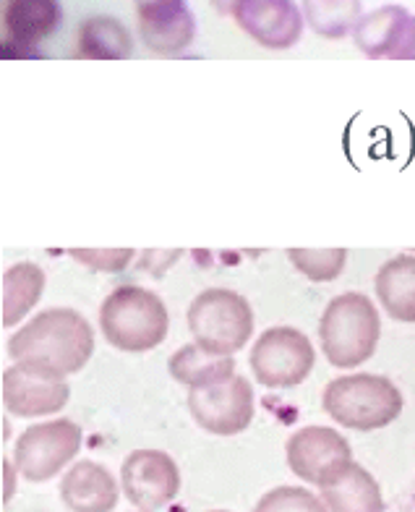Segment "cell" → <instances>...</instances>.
<instances>
[{"label":"cell","instance_id":"cell-1","mask_svg":"<svg viewBox=\"0 0 415 512\" xmlns=\"http://www.w3.org/2000/svg\"><path fill=\"white\" fill-rule=\"evenodd\" d=\"M8 356L40 364L63 377L79 374L94 353V330L74 309H47L8 340Z\"/></svg>","mask_w":415,"mask_h":512},{"label":"cell","instance_id":"cell-2","mask_svg":"<svg viewBox=\"0 0 415 512\" xmlns=\"http://www.w3.org/2000/svg\"><path fill=\"white\" fill-rule=\"evenodd\" d=\"M102 337L126 353L152 351L168 337L170 314L162 298L141 285L115 288L100 309Z\"/></svg>","mask_w":415,"mask_h":512},{"label":"cell","instance_id":"cell-3","mask_svg":"<svg viewBox=\"0 0 415 512\" xmlns=\"http://www.w3.org/2000/svg\"><path fill=\"white\" fill-rule=\"evenodd\" d=\"M382 337L379 311L363 293L332 298L319 322V340L327 361L337 369H353L374 356Z\"/></svg>","mask_w":415,"mask_h":512},{"label":"cell","instance_id":"cell-4","mask_svg":"<svg viewBox=\"0 0 415 512\" xmlns=\"http://www.w3.org/2000/svg\"><path fill=\"white\" fill-rule=\"evenodd\" d=\"M402 392L392 379L376 374L337 377L324 387V411L332 421L355 432L384 429L402 413Z\"/></svg>","mask_w":415,"mask_h":512},{"label":"cell","instance_id":"cell-5","mask_svg":"<svg viewBox=\"0 0 415 512\" xmlns=\"http://www.w3.org/2000/svg\"><path fill=\"white\" fill-rule=\"evenodd\" d=\"M188 330L194 343L222 356H233L254 335V311L241 293L209 288L188 306Z\"/></svg>","mask_w":415,"mask_h":512},{"label":"cell","instance_id":"cell-6","mask_svg":"<svg viewBox=\"0 0 415 512\" xmlns=\"http://www.w3.org/2000/svg\"><path fill=\"white\" fill-rule=\"evenodd\" d=\"M81 439L84 434L71 418L34 424L16 439L14 465L27 481L45 484V481L55 479L79 455Z\"/></svg>","mask_w":415,"mask_h":512},{"label":"cell","instance_id":"cell-7","mask_svg":"<svg viewBox=\"0 0 415 512\" xmlns=\"http://www.w3.org/2000/svg\"><path fill=\"white\" fill-rule=\"evenodd\" d=\"M316 364L311 340L295 327H269L254 343L251 371L269 390H288L308 379Z\"/></svg>","mask_w":415,"mask_h":512},{"label":"cell","instance_id":"cell-8","mask_svg":"<svg viewBox=\"0 0 415 512\" xmlns=\"http://www.w3.org/2000/svg\"><path fill=\"white\" fill-rule=\"evenodd\" d=\"M290 471L308 484L324 486L335 484L342 473L353 465L350 442L329 426H306L288 439L285 447Z\"/></svg>","mask_w":415,"mask_h":512},{"label":"cell","instance_id":"cell-9","mask_svg":"<svg viewBox=\"0 0 415 512\" xmlns=\"http://www.w3.org/2000/svg\"><path fill=\"white\" fill-rule=\"evenodd\" d=\"M71 398L66 377L40 364L16 361L3 371V405L16 418H40L63 411Z\"/></svg>","mask_w":415,"mask_h":512},{"label":"cell","instance_id":"cell-10","mask_svg":"<svg viewBox=\"0 0 415 512\" xmlns=\"http://www.w3.org/2000/svg\"><path fill=\"white\" fill-rule=\"evenodd\" d=\"M254 400L251 382L235 374L228 382L188 392V411L204 432L233 437V434L246 432L254 421Z\"/></svg>","mask_w":415,"mask_h":512},{"label":"cell","instance_id":"cell-11","mask_svg":"<svg viewBox=\"0 0 415 512\" xmlns=\"http://www.w3.org/2000/svg\"><path fill=\"white\" fill-rule=\"evenodd\" d=\"M121 489L141 512L162 510L181 492L178 463L162 450H134L123 460Z\"/></svg>","mask_w":415,"mask_h":512},{"label":"cell","instance_id":"cell-12","mask_svg":"<svg viewBox=\"0 0 415 512\" xmlns=\"http://www.w3.org/2000/svg\"><path fill=\"white\" fill-rule=\"evenodd\" d=\"M233 19L267 50H288L303 34V11L295 0H241Z\"/></svg>","mask_w":415,"mask_h":512},{"label":"cell","instance_id":"cell-13","mask_svg":"<svg viewBox=\"0 0 415 512\" xmlns=\"http://www.w3.org/2000/svg\"><path fill=\"white\" fill-rule=\"evenodd\" d=\"M141 42L157 55H178L194 42L196 21L186 0H134Z\"/></svg>","mask_w":415,"mask_h":512},{"label":"cell","instance_id":"cell-14","mask_svg":"<svg viewBox=\"0 0 415 512\" xmlns=\"http://www.w3.org/2000/svg\"><path fill=\"white\" fill-rule=\"evenodd\" d=\"M63 8L58 0H6L3 6V48L16 55L32 53L61 27Z\"/></svg>","mask_w":415,"mask_h":512},{"label":"cell","instance_id":"cell-15","mask_svg":"<svg viewBox=\"0 0 415 512\" xmlns=\"http://www.w3.org/2000/svg\"><path fill=\"white\" fill-rule=\"evenodd\" d=\"M118 497L113 473L94 460H79L61 481V499L71 512H113Z\"/></svg>","mask_w":415,"mask_h":512},{"label":"cell","instance_id":"cell-16","mask_svg":"<svg viewBox=\"0 0 415 512\" xmlns=\"http://www.w3.org/2000/svg\"><path fill=\"white\" fill-rule=\"evenodd\" d=\"M168 371L175 382L199 390V387H212V384L235 377V358L209 351L199 343H188L170 356Z\"/></svg>","mask_w":415,"mask_h":512},{"label":"cell","instance_id":"cell-17","mask_svg":"<svg viewBox=\"0 0 415 512\" xmlns=\"http://www.w3.org/2000/svg\"><path fill=\"white\" fill-rule=\"evenodd\" d=\"M413 16L402 6L376 8L371 14L361 16L353 32V40L366 58H392L400 48L402 34L408 29Z\"/></svg>","mask_w":415,"mask_h":512},{"label":"cell","instance_id":"cell-18","mask_svg":"<svg viewBox=\"0 0 415 512\" xmlns=\"http://www.w3.org/2000/svg\"><path fill=\"white\" fill-rule=\"evenodd\" d=\"M376 296L389 317L415 322V256L400 254L376 272Z\"/></svg>","mask_w":415,"mask_h":512},{"label":"cell","instance_id":"cell-19","mask_svg":"<svg viewBox=\"0 0 415 512\" xmlns=\"http://www.w3.org/2000/svg\"><path fill=\"white\" fill-rule=\"evenodd\" d=\"M329 512H384L382 489L363 465L353 463L335 484L322 489Z\"/></svg>","mask_w":415,"mask_h":512},{"label":"cell","instance_id":"cell-20","mask_svg":"<svg viewBox=\"0 0 415 512\" xmlns=\"http://www.w3.org/2000/svg\"><path fill=\"white\" fill-rule=\"evenodd\" d=\"M76 55L89 61H126L134 53L131 32L113 16H92L81 24Z\"/></svg>","mask_w":415,"mask_h":512},{"label":"cell","instance_id":"cell-21","mask_svg":"<svg viewBox=\"0 0 415 512\" xmlns=\"http://www.w3.org/2000/svg\"><path fill=\"white\" fill-rule=\"evenodd\" d=\"M45 290V272L34 262H19L3 272V327H14L37 306Z\"/></svg>","mask_w":415,"mask_h":512},{"label":"cell","instance_id":"cell-22","mask_svg":"<svg viewBox=\"0 0 415 512\" xmlns=\"http://www.w3.org/2000/svg\"><path fill=\"white\" fill-rule=\"evenodd\" d=\"M303 16L319 37L342 40L361 21V0H303Z\"/></svg>","mask_w":415,"mask_h":512},{"label":"cell","instance_id":"cell-23","mask_svg":"<svg viewBox=\"0 0 415 512\" xmlns=\"http://www.w3.org/2000/svg\"><path fill=\"white\" fill-rule=\"evenodd\" d=\"M288 259L295 270L314 283H332L348 264L345 249H290Z\"/></svg>","mask_w":415,"mask_h":512},{"label":"cell","instance_id":"cell-24","mask_svg":"<svg viewBox=\"0 0 415 512\" xmlns=\"http://www.w3.org/2000/svg\"><path fill=\"white\" fill-rule=\"evenodd\" d=\"M254 512H329L322 497L303 486H277L256 502Z\"/></svg>","mask_w":415,"mask_h":512},{"label":"cell","instance_id":"cell-25","mask_svg":"<svg viewBox=\"0 0 415 512\" xmlns=\"http://www.w3.org/2000/svg\"><path fill=\"white\" fill-rule=\"evenodd\" d=\"M76 262L87 264L97 272H121L134 259L131 249H71Z\"/></svg>","mask_w":415,"mask_h":512},{"label":"cell","instance_id":"cell-26","mask_svg":"<svg viewBox=\"0 0 415 512\" xmlns=\"http://www.w3.org/2000/svg\"><path fill=\"white\" fill-rule=\"evenodd\" d=\"M392 58H395V61H415V16L410 19L408 29H405V34H402L400 48L395 50Z\"/></svg>","mask_w":415,"mask_h":512},{"label":"cell","instance_id":"cell-27","mask_svg":"<svg viewBox=\"0 0 415 512\" xmlns=\"http://www.w3.org/2000/svg\"><path fill=\"white\" fill-rule=\"evenodd\" d=\"M212 6H215L217 14L233 16V14H235V8L241 6V0H212Z\"/></svg>","mask_w":415,"mask_h":512},{"label":"cell","instance_id":"cell-28","mask_svg":"<svg viewBox=\"0 0 415 512\" xmlns=\"http://www.w3.org/2000/svg\"><path fill=\"white\" fill-rule=\"evenodd\" d=\"M3 471H6V502L11 499V494H14V479H11V471H14V465L8 463V460H3Z\"/></svg>","mask_w":415,"mask_h":512},{"label":"cell","instance_id":"cell-29","mask_svg":"<svg viewBox=\"0 0 415 512\" xmlns=\"http://www.w3.org/2000/svg\"><path fill=\"white\" fill-rule=\"evenodd\" d=\"M212 512H225V510H212Z\"/></svg>","mask_w":415,"mask_h":512}]
</instances>
